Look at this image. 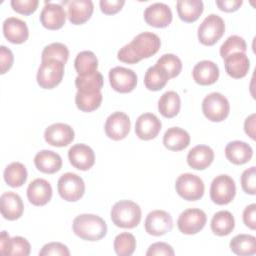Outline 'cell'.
<instances>
[{"label": "cell", "mask_w": 256, "mask_h": 256, "mask_svg": "<svg viewBox=\"0 0 256 256\" xmlns=\"http://www.w3.org/2000/svg\"><path fill=\"white\" fill-rule=\"evenodd\" d=\"M14 56L12 51L6 46L2 45L0 47V66H1V74H5L13 65Z\"/></svg>", "instance_id": "c3c4849f"}, {"label": "cell", "mask_w": 256, "mask_h": 256, "mask_svg": "<svg viewBox=\"0 0 256 256\" xmlns=\"http://www.w3.org/2000/svg\"><path fill=\"white\" fill-rule=\"evenodd\" d=\"M168 80L169 76L166 71L155 64L147 69L144 76V85L150 91H159L165 87Z\"/></svg>", "instance_id": "d6a6232c"}, {"label": "cell", "mask_w": 256, "mask_h": 256, "mask_svg": "<svg viewBox=\"0 0 256 256\" xmlns=\"http://www.w3.org/2000/svg\"><path fill=\"white\" fill-rule=\"evenodd\" d=\"M141 208L131 200H120L111 208L110 217L114 225L120 228L131 229L141 221Z\"/></svg>", "instance_id": "3957f363"}, {"label": "cell", "mask_w": 256, "mask_h": 256, "mask_svg": "<svg viewBox=\"0 0 256 256\" xmlns=\"http://www.w3.org/2000/svg\"><path fill=\"white\" fill-rule=\"evenodd\" d=\"M10 4L15 12L23 15H30L36 11L39 5V1L38 0H11Z\"/></svg>", "instance_id": "ee69618b"}, {"label": "cell", "mask_w": 256, "mask_h": 256, "mask_svg": "<svg viewBox=\"0 0 256 256\" xmlns=\"http://www.w3.org/2000/svg\"><path fill=\"white\" fill-rule=\"evenodd\" d=\"M31 251L30 243L21 236H15L10 239L6 255L11 256H28Z\"/></svg>", "instance_id": "b9f144b4"}, {"label": "cell", "mask_w": 256, "mask_h": 256, "mask_svg": "<svg viewBox=\"0 0 256 256\" xmlns=\"http://www.w3.org/2000/svg\"><path fill=\"white\" fill-rule=\"evenodd\" d=\"M27 169L20 162H12L6 166L3 177L4 181L12 188L21 187L27 180Z\"/></svg>", "instance_id": "836d02e7"}, {"label": "cell", "mask_w": 256, "mask_h": 256, "mask_svg": "<svg viewBox=\"0 0 256 256\" xmlns=\"http://www.w3.org/2000/svg\"><path fill=\"white\" fill-rule=\"evenodd\" d=\"M103 76L99 71L85 76H77L75 79V86L78 92L81 93H96L101 91L103 87Z\"/></svg>", "instance_id": "e575fe53"}, {"label": "cell", "mask_w": 256, "mask_h": 256, "mask_svg": "<svg viewBox=\"0 0 256 256\" xmlns=\"http://www.w3.org/2000/svg\"><path fill=\"white\" fill-rule=\"evenodd\" d=\"M144 226L149 235L162 236L172 230L173 220L168 212L164 210H153L146 216Z\"/></svg>", "instance_id": "4fadbf2b"}, {"label": "cell", "mask_w": 256, "mask_h": 256, "mask_svg": "<svg viewBox=\"0 0 256 256\" xmlns=\"http://www.w3.org/2000/svg\"><path fill=\"white\" fill-rule=\"evenodd\" d=\"M156 65L162 67L169 76V79L178 76L182 70V62L180 58L172 53L162 55L156 62Z\"/></svg>", "instance_id": "60d3db41"}, {"label": "cell", "mask_w": 256, "mask_h": 256, "mask_svg": "<svg viewBox=\"0 0 256 256\" xmlns=\"http://www.w3.org/2000/svg\"><path fill=\"white\" fill-rule=\"evenodd\" d=\"M241 187L243 191L250 195L256 193V168L252 166L243 171L241 175Z\"/></svg>", "instance_id": "7bdbcfd3"}, {"label": "cell", "mask_w": 256, "mask_h": 256, "mask_svg": "<svg viewBox=\"0 0 256 256\" xmlns=\"http://www.w3.org/2000/svg\"><path fill=\"white\" fill-rule=\"evenodd\" d=\"M124 4V0H101L99 2L101 11L106 15L116 14L122 9Z\"/></svg>", "instance_id": "7dc6e473"}, {"label": "cell", "mask_w": 256, "mask_h": 256, "mask_svg": "<svg viewBox=\"0 0 256 256\" xmlns=\"http://www.w3.org/2000/svg\"><path fill=\"white\" fill-rule=\"evenodd\" d=\"M247 44L245 40L238 35L229 36L220 47V55L223 59L234 53H245Z\"/></svg>", "instance_id": "ab89813d"}, {"label": "cell", "mask_w": 256, "mask_h": 256, "mask_svg": "<svg viewBox=\"0 0 256 256\" xmlns=\"http://www.w3.org/2000/svg\"><path fill=\"white\" fill-rule=\"evenodd\" d=\"M74 67L79 76H85L97 71L98 59L92 51H81L74 60Z\"/></svg>", "instance_id": "d590c367"}, {"label": "cell", "mask_w": 256, "mask_h": 256, "mask_svg": "<svg viewBox=\"0 0 256 256\" xmlns=\"http://www.w3.org/2000/svg\"><path fill=\"white\" fill-rule=\"evenodd\" d=\"M34 164L40 172L53 174L61 169L62 158L52 150H41L35 155Z\"/></svg>", "instance_id": "484cf974"}, {"label": "cell", "mask_w": 256, "mask_h": 256, "mask_svg": "<svg viewBox=\"0 0 256 256\" xmlns=\"http://www.w3.org/2000/svg\"><path fill=\"white\" fill-rule=\"evenodd\" d=\"M0 205L2 216L9 221L19 219L24 211V204L21 197L12 191L4 192L1 195Z\"/></svg>", "instance_id": "ffe728a7"}, {"label": "cell", "mask_w": 256, "mask_h": 256, "mask_svg": "<svg viewBox=\"0 0 256 256\" xmlns=\"http://www.w3.org/2000/svg\"><path fill=\"white\" fill-rule=\"evenodd\" d=\"M175 254L171 245L165 242H156L149 246L146 255L147 256H173Z\"/></svg>", "instance_id": "bcb514c9"}, {"label": "cell", "mask_w": 256, "mask_h": 256, "mask_svg": "<svg viewBox=\"0 0 256 256\" xmlns=\"http://www.w3.org/2000/svg\"><path fill=\"white\" fill-rule=\"evenodd\" d=\"M176 7L179 18L187 23L195 22L204 10L201 0H179L176 3Z\"/></svg>", "instance_id": "f1b7e54d"}, {"label": "cell", "mask_w": 256, "mask_h": 256, "mask_svg": "<svg viewBox=\"0 0 256 256\" xmlns=\"http://www.w3.org/2000/svg\"><path fill=\"white\" fill-rule=\"evenodd\" d=\"M226 158L235 165H242L249 162L253 156L252 147L243 141L235 140L229 142L225 147Z\"/></svg>", "instance_id": "d4e9b609"}, {"label": "cell", "mask_w": 256, "mask_h": 256, "mask_svg": "<svg viewBox=\"0 0 256 256\" xmlns=\"http://www.w3.org/2000/svg\"><path fill=\"white\" fill-rule=\"evenodd\" d=\"M68 158L71 165L82 171L89 170L95 163L93 149L86 144H75L68 150Z\"/></svg>", "instance_id": "e0dca14e"}, {"label": "cell", "mask_w": 256, "mask_h": 256, "mask_svg": "<svg viewBox=\"0 0 256 256\" xmlns=\"http://www.w3.org/2000/svg\"><path fill=\"white\" fill-rule=\"evenodd\" d=\"M202 111L208 120L212 122H221L228 117L230 104L223 94L212 92L203 99Z\"/></svg>", "instance_id": "277c9868"}, {"label": "cell", "mask_w": 256, "mask_h": 256, "mask_svg": "<svg viewBox=\"0 0 256 256\" xmlns=\"http://www.w3.org/2000/svg\"><path fill=\"white\" fill-rule=\"evenodd\" d=\"M225 32L224 20L217 14L208 15L198 27V40L205 46H212Z\"/></svg>", "instance_id": "52a82bcc"}, {"label": "cell", "mask_w": 256, "mask_h": 256, "mask_svg": "<svg viewBox=\"0 0 256 256\" xmlns=\"http://www.w3.org/2000/svg\"><path fill=\"white\" fill-rule=\"evenodd\" d=\"M114 251L119 256H130L134 253L136 248V239L133 234L123 232L118 234L113 243Z\"/></svg>", "instance_id": "74e56055"}, {"label": "cell", "mask_w": 256, "mask_h": 256, "mask_svg": "<svg viewBox=\"0 0 256 256\" xmlns=\"http://www.w3.org/2000/svg\"><path fill=\"white\" fill-rule=\"evenodd\" d=\"M27 198L34 206L46 205L52 198L50 183L43 178L34 179L27 187Z\"/></svg>", "instance_id": "d6986e66"}, {"label": "cell", "mask_w": 256, "mask_h": 256, "mask_svg": "<svg viewBox=\"0 0 256 256\" xmlns=\"http://www.w3.org/2000/svg\"><path fill=\"white\" fill-rule=\"evenodd\" d=\"M226 73L235 79L243 78L250 68V61L245 53H234L224 59Z\"/></svg>", "instance_id": "4316f807"}, {"label": "cell", "mask_w": 256, "mask_h": 256, "mask_svg": "<svg viewBox=\"0 0 256 256\" xmlns=\"http://www.w3.org/2000/svg\"><path fill=\"white\" fill-rule=\"evenodd\" d=\"M69 58V50L66 45L60 42H54L44 47L42 54H41V60H58L62 63L66 64Z\"/></svg>", "instance_id": "f35d334b"}, {"label": "cell", "mask_w": 256, "mask_h": 256, "mask_svg": "<svg viewBox=\"0 0 256 256\" xmlns=\"http://www.w3.org/2000/svg\"><path fill=\"white\" fill-rule=\"evenodd\" d=\"M40 256H69L70 251L66 245L60 242H50L45 244L39 252Z\"/></svg>", "instance_id": "f6af8a7d"}, {"label": "cell", "mask_w": 256, "mask_h": 256, "mask_svg": "<svg viewBox=\"0 0 256 256\" xmlns=\"http://www.w3.org/2000/svg\"><path fill=\"white\" fill-rule=\"evenodd\" d=\"M130 128L131 121L129 116L121 111H116L110 114L106 119L104 126L106 135L115 141L126 138L130 132Z\"/></svg>", "instance_id": "7c38bea8"}, {"label": "cell", "mask_w": 256, "mask_h": 256, "mask_svg": "<svg viewBox=\"0 0 256 256\" xmlns=\"http://www.w3.org/2000/svg\"><path fill=\"white\" fill-rule=\"evenodd\" d=\"M76 236L86 241H99L107 233V224L103 218L95 214H80L76 216L72 224Z\"/></svg>", "instance_id": "7a4b0ae2"}, {"label": "cell", "mask_w": 256, "mask_h": 256, "mask_svg": "<svg viewBox=\"0 0 256 256\" xmlns=\"http://www.w3.org/2000/svg\"><path fill=\"white\" fill-rule=\"evenodd\" d=\"M103 99L101 91L96 93H81L78 92L75 95V104L77 108L83 112H92L99 108Z\"/></svg>", "instance_id": "8d00e7d4"}, {"label": "cell", "mask_w": 256, "mask_h": 256, "mask_svg": "<svg viewBox=\"0 0 256 256\" xmlns=\"http://www.w3.org/2000/svg\"><path fill=\"white\" fill-rule=\"evenodd\" d=\"M255 121H256V114L253 113L248 116L244 122V130L245 133L251 138L255 139Z\"/></svg>", "instance_id": "816d5d0a"}, {"label": "cell", "mask_w": 256, "mask_h": 256, "mask_svg": "<svg viewBox=\"0 0 256 256\" xmlns=\"http://www.w3.org/2000/svg\"><path fill=\"white\" fill-rule=\"evenodd\" d=\"M67 8L69 21L74 25H81L90 19L94 4L91 0H72L68 2Z\"/></svg>", "instance_id": "603a6c76"}, {"label": "cell", "mask_w": 256, "mask_h": 256, "mask_svg": "<svg viewBox=\"0 0 256 256\" xmlns=\"http://www.w3.org/2000/svg\"><path fill=\"white\" fill-rule=\"evenodd\" d=\"M181 108V99L175 91L163 93L158 101V110L165 118L175 117Z\"/></svg>", "instance_id": "1f68e13d"}, {"label": "cell", "mask_w": 256, "mask_h": 256, "mask_svg": "<svg viewBox=\"0 0 256 256\" xmlns=\"http://www.w3.org/2000/svg\"><path fill=\"white\" fill-rule=\"evenodd\" d=\"M242 0H217L216 5L221 11L234 12L237 11L242 5Z\"/></svg>", "instance_id": "f907efd6"}, {"label": "cell", "mask_w": 256, "mask_h": 256, "mask_svg": "<svg viewBox=\"0 0 256 256\" xmlns=\"http://www.w3.org/2000/svg\"><path fill=\"white\" fill-rule=\"evenodd\" d=\"M236 185L232 177L226 174L216 176L210 186V198L217 205L229 204L235 197Z\"/></svg>", "instance_id": "9c48e42d"}, {"label": "cell", "mask_w": 256, "mask_h": 256, "mask_svg": "<svg viewBox=\"0 0 256 256\" xmlns=\"http://www.w3.org/2000/svg\"><path fill=\"white\" fill-rule=\"evenodd\" d=\"M144 20L145 22L156 28H165L167 27L173 18L172 11L170 7L161 2H156L149 5L144 10Z\"/></svg>", "instance_id": "9a60e30c"}, {"label": "cell", "mask_w": 256, "mask_h": 256, "mask_svg": "<svg viewBox=\"0 0 256 256\" xmlns=\"http://www.w3.org/2000/svg\"><path fill=\"white\" fill-rule=\"evenodd\" d=\"M214 160V151L207 145H197L189 150L187 154L188 165L195 170L208 168Z\"/></svg>", "instance_id": "cb8c5ba5"}, {"label": "cell", "mask_w": 256, "mask_h": 256, "mask_svg": "<svg viewBox=\"0 0 256 256\" xmlns=\"http://www.w3.org/2000/svg\"><path fill=\"white\" fill-rule=\"evenodd\" d=\"M109 82L113 90L129 93L136 88L137 75L132 69L116 66L109 71Z\"/></svg>", "instance_id": "8fae6325"}, {"label": "cell", "mask_w": 256, "mask_h": 256, "mask_svg": "<svg viewBox=\"0 0 256 256\" xmlns=\"http://www.w3.org/2000/svg\"><path fill=\"white\" fill-rule=\"evenodd\" d=\"M4 37L13 44L24 43L29 37L26 22L17 17H8L3 22Z\"/></svg>", "instance_id": "44dd1931"}, {"label": "cell", "mask_w": 256, "mask_h": 256, "mask_svg": "<svg viewBox=\"0 0 256 256\" xmlns=\"http://www.w3.org/2000/svg\"><path fill=\"white\" fill-rule=\"evenodd\" d=\"M163 144L168 150L181 151L190 144V135L180 127H171L164 133Z\"/></svg>", "instance_id": "83f0119b"}, {"label": "cell", "mask_w": 256, "mask_h": 256, "mask_svg": "<svg viewBox=\"0 0 256 256\" xmlns=\"http://www.w3.org/2000/svg\"><path fill=\"white\" fill-rule=\"evenodd\" d=\"M175 189L178 195L187 201H196L204 195V182L203 180L191 173H184L178 176L175 181Z\"/></svg>", "instance_id": "5b68a950"}, {"label": "cell", "mask_w": 256, "mask_h": 256, "mask_svg": "<svg viewBox=\"0 0 256 256\" xmlns=\"http://www.w3.org/2000/svg\"><path fill=\"white\" fill-rule=\"evenodd\" d=\"M192 76L194 81L199 85H211L219 78V68L213 61L202 60L194 66Z\"/></svg>", "instance_id": "7402d4cb"}, {"label": "cell", "mask_w": 256, "mask_h": 256, "mask_svg": "<svg viewBox=\"0 0 256 256\" xmlns=\"http://www.w3.org/2000/svg\"><path fill=\"white\" fill-rule=\"evenodd\" d=\"M231 251L239 256H251L256 253V238L250 234H238L230 241Z\"/></svg>", "instance_id": "4dcf8cb0"}, {"label": "cell", "mask_w": 256, "mask_h": 256, "mask_svg": "<svg viewBox=\"0 0 256 256\" xmlns=\"http://www.w3.org/2000/svg\"><path fill=\"white\" fill-rule=\"evenodd\" d=\"M64 63L58 60L41 61L37 72V83L43 89H53L59 85L64 76Z\"/></svg>", "instance_id": "8992f818"}, {"label": "cell", "mask_w": 256, "mask_h": 256, "mask_svg": "<svg viewBox=\"0 0 256 256\" xmlns=\"http://www.w3.org/2000/svg\"><path fill=\"white\" fill-rule=\"evenodd\" d=\"M161 46L158 35L152 32H142L136 35L133 40L124 45L117 53V58L121 62L135 64L144 58L155 55Z\"/></svg>", "instance_id": "6da1fadb"}, {"label": "cell", "mask_w": 256, "mask_h": 256, "mask_svg": "<svg viewBox=\"0 0 256 256\" xmlns=\"http://www.w3.org/2000/svg\"><path fill=\"white\" fill-rule=\"evenodd\" d=\"M10 236L6 231H2L0 235V251L2 254L6 255L9 243H10Z\"/></svg>", "instance_id": "f5cc1de1"}, {"label": "cell", "mask_w": 256, "mask_h": 256, "mask_svg": "<svg viewBox=\"0 0 256 256\" xmlns=\"http://www.w3.org/2000/svg\"><path fill=\"white\" fill-rule=\"evenodd\" d=\"M210 227L215 235L227 236L234 230L235 219L231 212L227 210H221L213 215Z\"/></svg>", "instance_id": "f546056e"}, {"label": "cell", "mask_w": 256, "mask_h": 256, "mask_svg": "<svg viewBox=\"0 0 256 256\" xmlns=\"http://www.w3.org/2000/svg\"><path fill=\"white\" fill-rule=\"evenodd\" d=\"M57 189L62 199L68 202H76L80 200L85 193V183L79 175L67 172L58 179Z\"/></svg>", "instance_id": "ba28073f"}, {"label": "cell", "mask_w": 256, "mask_h": 256, "mask_svg": "<svg viewBox=\"0 0 256 256\" xmlns=\"http://www.w3.org/2000/svg\"><path fill=\"white\" fill-rule=\"evenodd\" d=\"M66 17V12L62 5L46 2L40 13V22L49 30H57L64 26Z\"/></svg>", "instance_id": "2e32d148"}, {"label": "cell", "mask_w": 256, "mask_h": 256, "mask_svg": "<svg viewBox=\"0 0 256 256\" xmlns=\"http://www.w3.org/2000/svg\"><path fill=\"white\" fill-rule=\"evenodd\" d=\"M75 137L73 128L65 123H54L44 131L45 141L55 147H65L69 145Z\"/></svg>", "instance_id": "5bb4252c"}, {"label": "cell", "mask_w": 256, "mask_h": 256, "mask_svg": "<svg viewBox=\"0 0 256 256\" xmlns=\"http://www.w3.org/2000/svg\"><path fill=\"white\" fill-rule=\"evenodd\" d=\"M162 123L153 113L141 114L135 123V133L141 140L154 139L160 132Z\"/></svg>", "instance_id": "ac0fdd59"}, {"label": "cell", "mask_w": 256, "mask_h": 256, "mask_svg": "<svg viewBox=\"0 0 256 256\" xmlns=\"http://www.w3.org/2000/svg\"><path fill=\"white\" fill-rule=\"evenodd\" d=\"M207 221L205 212L198 208H189L181 212L177 220V226L181 233L193 235L200 232Z\"/></svg>", "instance_id": "30bf717a"}, {"label": "cell", "mask_w": 256, "mask_h": 256, "mask_svg": "<svg viewBox=\"0 0 256 256\" xmlns=\"http://www.w3.org/2000/svg\"><path fill=\"white\" fill-rule=\"evenodd\" d=\"M243 222L251 230L256 229V204L252 203L243 211Z\"/></svg>", "instance_id": "681fc988"}]
</instances>
